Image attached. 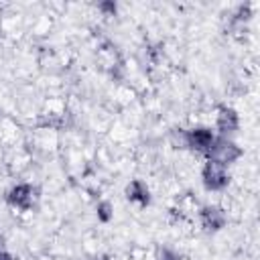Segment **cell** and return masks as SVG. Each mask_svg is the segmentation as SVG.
Returning <instances> with one entry per match:
<instances>
[{
    "mask_svg": "<svg viewBox=\"0 0 260 260\" xmlns=\"http://www.w3.org/2000/svg\"><path fill=\"white\" fill-rule=\"evenodd\" d=\"M187 142L197 151H209L213 146V134L209 130H206V128H197L193 132H189Z\"/></svg>",
    "mask_w": 260,
    "mask_h": 260,
    "instance_id": "obj_2",
    "label": "cell"
},
{
    "mask_svg": "<svg viewBox=\"0 0 260 260\" xmlns=\"http://www.w3.org/2000/svg\"><path fill=\"white\" fill-rule=\"evenodd\" d=\"M29 193H31L29 187H17V189L13 191V201L18 203V206H25V199L29 197Z\"/></svg>",
    "mask_w": 260,
    "mask_h": 260,
    "instance_id": "obj_3",
    "label": "cell"
},
{
    "mask_svg": "<svg viewBox=\"0 0 260 260\" xmlns=\"http://www.w3.org/2000/svg\"><path fill=\"white\" fill-rule=\"evenodd\" d=\"M203 179H206V185L209 189H220L225 185V173H224V165L209 161L206 167V173H203Z\"/></svg>",
    "mask_w": 260,
    "mask_h": 260,
    "instance_id": "obj_1",
    "label": "cell"
}]
</instances>
